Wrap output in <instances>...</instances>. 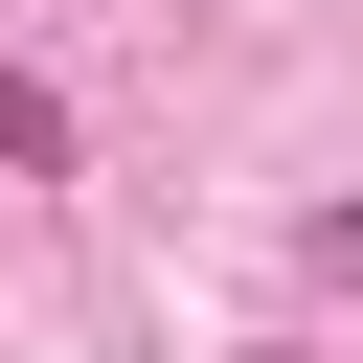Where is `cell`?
Wrapping results in <instances>:
<instances>
[{
	"instance_id": "6da1fadb",
	"label": "cell",
	"mask_w": 363,
	"mask_h": 363,
	"mask_svg": "<svg viewBox=\"0 0 363 363\" xmlns=\"http://www.w3.org/2000/svg\"><path fill=\"white\" fill-rule=\"evenodd\" d=\"M0 182H68V91L45 68H0Z\"/></svg>"
},
{
	"instance_id": "7a4b0ae2",
	"label": "cell",
	"mask_w": 363,
	"mask_h": 363,
	"mask_svg": "<svg viewBox=\"0 0 363 363\" xmlns=\"http://www.w3.org/2000/svg\"><path fill=\"white\" fill-rule=\"evenodd\" d=\"M318 272H340V295H363V204H318Z\"/></svg>"
}]
</instances>
